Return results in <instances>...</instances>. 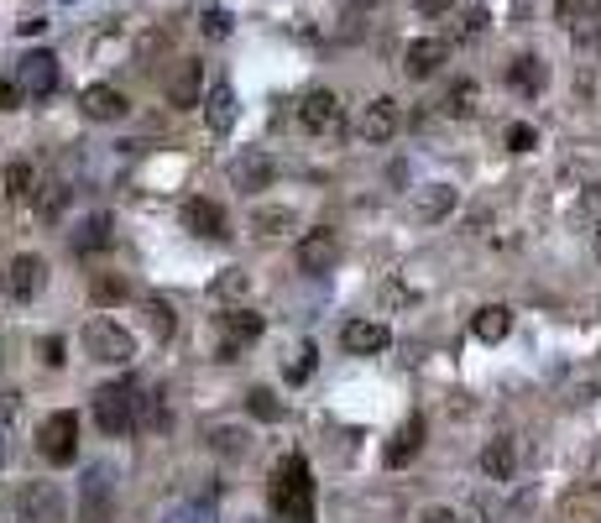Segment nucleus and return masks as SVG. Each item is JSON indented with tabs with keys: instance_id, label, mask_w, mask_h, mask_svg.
<instances>
[{
	"instance_id": "obj_1",
	"label": "nucleus",
	"mask_w": 601,
	"mask_h": 523,
	"mask_svg": "<svg viewBox=\"0 0 601 523\" xmlns=\"http://www.w3.org/2000/svg\"><path fill=\"white\" fill-rule=\"evenodd\" d=\"M136 408H142L136 382H105V388L95 393V419H100L105 435H131V429H136Z\"/></svg>"
},
{
	"instance_id": "obj_2",
	"label": "nucleus",
	"mask_w": 601,
	"mask_h": 523,
	"mask_svg": "<svg viewBox=\"0 0 601 523\" xmlns=\"http://www.w3.org/2000/svg\"><path fill=\"white\" fill-rule=\"evenodd\" d=\"M84 351L95 361H105V367H126L136 356V335L121 320H89L84 325Z\"/></svg>"
},
{
	"instance_id": "obj_3",
	"label": "nucleus",
	"mask_w": 601,
	"mask_h": 523,
	"mask_svg": "<svg viewBox=\"0 0 601 523\" xmlns=\"http://www.w3.org/2000/svg\"><path fill=\"white\" fill-rule=\"evenodd\" d=\"M272 508L283 518H304L309 513V471H304L298 456L272 471Z\"/></svg>"
},
{
	"instance_id": "obj_4",
	"label": "nucleus",
	"mask_w": 601,
	"mask_h": 523,
	"mask_svg": "<svg viewBox=\"0 0 601 523\" xmlns=\"http://www.w3.org/2000/svg\"><path fill=\"white\" fill-rule=\"evenodd\" d=\"M37 450L53 466H68V461H74V450H79V419L68 414V408L48 414V419H42V429H37Z\"/></svg>"
},
{
	"instance_id": "obj_5",
	"label": "nucleus",
	"mask_w": 601,
	"mask_h": 523,
	"mask_svg": "<svg viewBox=\"0 0 601 523\" xmlns=\"http://www.w3.org/2000/svg\"><path fill=\"white\" fill-rule=\"evenodd\" d=\"M63 508L58 482H27L16 492V523H63Z\"/></svg>"
},
{
	"instance_id": "obj_6",
	"label": "nucleus",
	"mask_w": 601,
	"mask_h": 523,
	"mask_svg": "<svg viewBox=\"0 0 601 523\" xmlns=\"http://www.w3.org/2000/svg\"><path fill=\"white\" fill-rule=\"evenodd\" d=\"M115 508V482H110V466H89L84 482H79V518L84 523H105Z\"/></svg>"
},
{
	"instance_id": "obj_7",
	"label": "nucleus",
	"mask_w": 601,
	"mask_h": 523,
	"mask_svg": "<svg viewBox=\"0 0 601 523\" xmlns=\"http://www.w3.org/2000/svg\"><path fill=\"white\" fill-rule=\"evenodd\" d=\"M272 178H277V163H272V152H262V147H241V157L230 163V184H236L241 194L272 189Z\"/></svg>"
},
{
	"instance_id": "obj_8",
	"label": "nucleus",
	"mask_w": 601,
	"mask_h": 523,
	"mask_svg": "<svg viewBox=\"0 0 601 523\" xmlns=\"http://www.w3.org/2000/svg\"><path fill=\"white\" fill-rule=\"evenodd\" d=\"M16 84L27 89L32 100H48L53 89H58V58H53V53H42V48L27 53V58L16 63Z\"/></svg>"
},
{
	"instance_id": "obj_9",
	"label": "nucleus",
	"mask_w": 601,
	"mask_h": 523,
	"mask_svg": "<svg viewBox=\"0 0 601 523\" xmlns=\"http://www.w3.org/2000/svg\"><path fill=\"white\" fill-rule=\"evenodd\" d=\"M455 204H460L455 184H424L419 194H413L408 215L419 220V225H439V220H450V210H455Z\"/></svg>"
},
{
	"instance_id": "obj_10",
	"label": "nucleus",
	"mask_w": 601,
	"mask_h": 523,
	"mask_svg": "<svg viewBox=\"0 0 601 523\" xmlns=\"http://www.w3.org/2000/svg\"><path fill=\"white\" fill-rule=\"evenodd\" d=\"M298 121H304V131L314 136H325L340 126V100H335V89H309L304 105H298Z\"/></svg>"
},
{
	"instance_id": "obj_11",
	"label": "nucleus",
	"mask_w": 601,
	"mask_h": 523,
	"mask_svg": "<svg viewBox=\"0 0 601 523\" xmlns=\"http://www.w3.org/2000/svg\"><path fill=\"white\" fill-rule=\"evenodd\" d=\"M340 346L351 351V356H377V351L392 346V330L382 320H351V325L340 330Z\"/></svg>"
},
{
	"instance_id": "obj_12",
	"label": "nucleus",
	"mask_w": 601,
	"mask_h": 523,
	"mask_svg": "<svg viewBox=\"0 0 601 523\" xmlns=\"http://www.w3.org/2000/svg\"><path fill=\"white\" fill-rule=\"evenodd\" d=\"M335 257H340V241H335V231H304V241H298V267L304 272H330L335 267Z\"/></svg>"
},
{
	"instance_id": "obj_13",
	"label": "nucleus",
	"mask_w": 601,
	"mask_h": 523,
	"mask_svg": "<svg viewBox=\"0 0 601 523\" xmlns=\"http://www.w3.org/2000/svg\"><path fill=\"white\" fill-rule=\"evenodd\" d=\"M199 84H204L199 58H183V63H173V74H168V84H163V95H168V105L189 110V105H199Z\"/></svg>"
},
{
	"instance_id": "obj_14",
	"label": "nucleus",
	"mask_w": 601,
	"mask_h": 523,
	"mask_svg": "<svg viewBox=\"0 0 601 523\" xmlns=\"http://www.w3.org/2000/svg\"><path fill=\"white\" fill-rule=\"evenodd\" d=\"M398 136V100H387V95H377L372 105L361 110V142H392Z\"/></svg>"
},
{
	"instance_id": "obj_15",
	"label": "nucleus",
	"mask_w": 601,
	"mask_h": 523,
	"mask_svg": "<svg viewBox=\"0 0 601 523\" xmlns=\"http://www.w3.org/2000/svg\"><path fill=\"white\" fill-rule=\"evenodd\" d=\"M445 58H450V42L445 37H413L408 53H403V68H408V79H429Z\"/></svg>"
},
{
	"instance_id": "obj_16",
	"label": "nucleus",
	"mask_w": 601,
	"mask_h": 523,
	"mask_svg": "<svg viewBox=\"0 0 601 523\" xmlns=\"http://www.w3.org/2000/svg\"><path fill=\"white\" fill-rule=\"evenodd\" d=\"M42 288H48V262H42L37 252H21L11 262V293H16L21 304H32Z\"/></svg>"
},
{
	"instance_id": "obj_17",
	"label": "nucleus",
	"mask_w": 601,
	"mask_h": 523,
	"mask_svg": "<svg viewBox=\"0 0 601 523\" xmlns=\"http://www.w3.org/2000/svg\"><path fill=\"white\" fill-rule=\"evenodd\" d=\"M79 110L89 121H121L126 116V95L115 84H89L84 95H79Z\"/></svg>"
},
{
	"instance_id": "obj_18",
	"label": "nucleus",
	"mask_w": 601,
	"mask_h": 523,
	"mask_svg": "<svg viewBox=\"0 0 601 523\" xmlns=\"http://www.w3.org/2000/svg\"><path fill=\"white\" fill-rule=\"evenodd\" d=\"M183 225H189L194 236H204V241L230 236V231H225V210H220L215 199H189V204H183Z\"/></svg>"
},
{
	"instance_id": "obj_19",
	"label": "nucleus",
	"mask_w": 601,
	"mask_h": 523,
	"mask_svg": "<svg viewBox=\"0 0 601 523\" xmlns=\"http://www.w3.org/2000/svg\"><path fill=\"white\" fill-rule=\"evenodd\" d=\"M419 450H424V419L413 414V419H403V429H398V435L387 440V450H382V461H387L392 471H398V466H408L413 456H419Z\"/></svg>"
},
{
	"instance_id": "obj_20",
	"label": "nucleus",
	"mask_w": 601,
	"mask_h": 523,
	"mask_svg": "<svg viewBox=\"0 0 601 523\" xmlns=\"http://www.w3.org/2000/svg\"><path fill=\"white\" fill-rule=\"evenodd\" d=\"M257 335H262V314L230 309V314H225V346H220V361H236V340H241V346H251Z\"/></svg>"
},
{
	"instance_id": "obj_21",
	"label": "nucleus",
	"mask_w": 601,
	"mask_h": 523,
	"mask_svg": "<svg viewBox=\"0 0 601 523\" xmlns=\"http://www.w3.org/2000/svg\"><path fill=\"white\" fill-rule=\"evenodd\" d=\"M204 121H210V131H220V136L236 126V89L210 84V95H204Z\"/></svg>"
},
{
	"instance_id": "obj_22",
	"label": "nucleus",
	"mask_w": 601,
	"mask_h": 523,
	"mask_svg": "<svg viewBox=\"0 0 601 523\" xmlns=\"http://www.w3.org/2000/svg\"><path fill=\"white\" fill-rule=\"evenodd\" d=\"M507 330H513V309H507V304H487V309H476V320H471V335H476V340L497 346V340H507Z\"/></svg>"
},
{
	"instance_id": "obj_23",
	"label": "nucleus",
	"mask_w": 601,
	"mask_h": 523,
	"mask_svg": "<svg viewBox=\"0 0 601 523\" xmlns=\"http://www.w3.org/2000/svg\"><path fill=\"white\" fill-rule=\"evenodd\" d=\"M507 84H513L518 95H539V89L549 84V68H544V58H534V53L513 58V68H507Z\"/></svg>"
},
{
	"instance_id": "obj_24",
	"label": "nucleus",
	"mask_w": 601,
	"mask_h": 523,
	"mask_svg": "<svg viewBox=\"0 0 601 523\" xmlns=\"http://www.w3.org/2000/svg\"><path fill=\"white\" fill-rule=\"evenodd\" d=\"M513 466H518V445L507 440V435L487 440V450H481V471H487L492 482H507V476H513Z\"/></svg>"
},
{
	"instance_id": "obj_25",
	"label": "nucleus",
	"mask_w": 601,
	"mask_h": 523,
	"mask_svg": "<svg viewBox=\"0 0 601 523\" xmlns=\"http://www.w3.org/2000/svg\"><path fill=\"white\" fill-rule=\"evenodd\" d=\"M210 450H215V456H246V450H251V435H246V429L241 424H215L210 429Z\"/></svg>"
},
{
	"instance_id": "obj_26",
	"label": "nucleus",
	"mask_w": 601,
	"mask_h": 523,
	"mask_svg": "<svg viewBox=\"0 0 601 523\" xmlns=\"http://www.w3.org/2000/svg\"><path fill=\"white\" fill-rule=\"evenodd\" d=\"M293 225H298V215L288 210V204H267V210L251 215V231L257 236H283V231H293Z\"/></svg>"
},
{
	"instance_id": "obj_27",
	"label": "nucleus",
	"mask_w": 601,
	"mask_h": 523,
	"mask_svg": "<svg viewBox=\"0 0 601 523\" xmlns=\"http://www.w3.org/2000/svg\"><path fill=\"white\" fill-rule=\"evenodd\" d=\"M246 288H251V272H246V267H225L220 278L210 283V293H215V299H225V304L246 299Z\"/></svg>"
},
{
	"instance_id": "obj_28",
	"label": "nucleus",
	"mask_w": 601,
	"mask_h": 523,
	"mask_svg": "<svg viewBox=\"0 0 601 523\" xmlns=\"http://www.w3.org/2000/svg\"><path fill=\"white\" fill-rule=\"evenodd\" d=\"M16 419H21V393L0 398V461H11V435H16Z\"/></svg>"
},
{
	"instance_id": "obj_29",
	"label": "nucleus",
	"mask_w": 601,
	"mask_h": 523,
	"mask_svg": "<svg viewBox=\"0 0 601 523\" xmlns=\"http://www.w3.org/2000/svg\"><path fill=\"white\" fill-rule=\"evenodd\" d=\"M126 293H131V283L121 278V272H100L95 278V304H121Z\"/></svg>"
},
{
	"instance_id": "obj_30",
	"label": "nucleus",
	"mask_w": 601,
	"mask_h": 523,
	"mask_svg": "<svg viewBox=\"0 0 601 523\" xmlns=\"http://www.w3.org/2000/svg\"><path fill=\"white\" fill-rule=\"evenodd\" d=\"M147 320H152V335H157V340H173V325H178V320H173V304H168V299H147Z\"/></svg>"
},
{
	"instance_id": "obj_31",
	"label": "nucleus",
	"mask_w": 601,
	"mask_h": 523,
	"mask_svg": "<svg viewBox=\"0 0 601 523\" xmlns=\"http://www.w3.org/2000/svg\"><path fill=\"white\" fill-rule=\"evenodd\" d=\"M575 42H596L601 37V0H586V11L581 16H575Z\"/></svg>"
},
{
	"instance_id": "obj_32",
	"label": "nucleus",
	"mask_w": 601,
	"mask_h": 523,
	"mask_svg": "<svg viewBox=\"0 0 601 523\" xmlns=\"http://www.w3.org/2000/svg\"><path fill=\"white\" fill-rule=\"evenodd\" d=\"M445 110H450V116H471V110H476V84L460 79L450 95H445Z\"/></svg>"
},
{
	"instance_id": "obj_33",
	"label": "nucleus",
	"mask_w": 601,
	"mask_h": 523,
	"mask_svg": "<svg viewBox=\"0 0 601 523\" xmlns=\"http://www.w3.org/2000/svg\"><path fill=\"white\" fill-rule=\"evenodd\" d=\"M105 241H110V220H105V215H95V220H89L84 231H79V241H74V246H79V252H100Z\"/></svg>"
},
{
	"instance_id": "obj_34",
	"label": "nucleus",
	"mask_w": 601,
	"mask_h": 523,
	"mask_svg": "<svg viewBox=\"0 0 601 523\" xmlns=\"http://www.w3.org/2000/svg\"><path fill=\"white\" fill-rule=\"evenodd\" d=\"M246 408H251L257 419H267V424H272V419H283V403H277L267 388H251V393H246Z\"/></svg>"
},
{
	"instance_id": "obj_35",
	"label": "nucleus",
	"mask_w": 601,
	"mask_h": 523,
	"mask_svg": "<svg viewBox=\"0 0 601 523\" xmlns=\"http://www.w3.org/2000/svg\"><path fill=\"white\" fill-rule=\"evenodd\" d=\"M32 184H37V178H32V163H11V168H6V194H11V199H27Z\"/></svg>"
},
{
	"instance_id": "obj_36",
	"label": "nucleus",
	"mask_w": 601,
	"mask_h": 523,
	"mask_svg": "<svg viewBox=\"0 0 601 523\" xmlns=\"http://www.w3.org/2000/svg\"><path fill=\"white\" fill-rule=\"evenodd\" d=\"M163 523H215V513L204 508V503H178V508H168Z\"/></svg>"
},
{
	"instance_id": "obj_37",
	"label": "nucleus",
	"mask_w": 601,
	"mask_h": 523,
	"mask_svg": "<svg viewBox=\"0 0 601 523\" xmlns=\"http://www.w3.org/2000/svg\"><path fill=\"white\" fill-rule=\"evenodd\" d=\"M534 142H539V136H534V126H523V121H518L513 131H507V147H513V152H528Z\"/></svg>"
},
{
	"instance_id": "obj_38",
	"label": "nucleus",
	"mask_w": 601,
	"mask_h": 523,
	"mask_svg": "<svg viewBox=\"0 0 601 523\" xmlns=\"http://www.w3.org/2000/svg\"><path fill=\"white\" fill-rule=\"evenodd\" d=\"M481 27H487V11H481V6H466V16H460V37H476Z\"/></svg>"
},
{
	"instance_id": "obj_39",
	"label": "nucleus",
	"mask_w": 601,
	"mask_h": 523,
	"mask_svg": "<svg viewBox=\"0 0 601 523\" xmlns=\"http://www.w3.org/2000/svg\"><path fill=\"white\" fill-rule=\"evenodd\" d=\"M21 95H27V89H21L16 79H0V110H16V105H21Z\"/></svg>"
},
{
	"instance_id": "obj_40",
	"label": "nucleus",
	"mask_w": 601,
	"mask_h": 523,
	"mask_svg": "<svg viewBox=\"0 0 601 523\" xmlns=\"http://www.w3.org/2000/svg\"><path fill=\"white\" fill-rule=\"evenodd\" d=\"M586 11V0H554V16L565 21V27H575V16Z\"/></svg>"
},
{
	"instance_id": "obj_41",
	"label": "nucleus",
	"mask_w": 601,
	"mask_h": 523,
	"mask_svg": "<svg viewBox=\"0 0 601 523\" xmlns=\"http://www.w3.org/2000/svg\"><path fill=\"white\" fill-rule=\"evenodd\" d=\"M424 523H466L455 508H445V503H434V508H424Z\"/></svg>"
},
{
	"instance_id": "obj_42",
	"label": "nucleus",
	"mask_w": 601,
	"mask_h": 523,
	"mask_svg": "<svg viewBox=\"0 0 601 523\" xmlns=\"http://www.w3.org/2000/svg\"><path fill=\"white\" fill-rule=\"evenodd\" d=\"M314 372V346H304V351H298V361H293V382H304Z\"/></svg>"
},
{
	"instance_id": "obj_43",
	"label": "nucleus",
	"mask_w": 601,
	"mask_h": 523,
	"mask_svg": "<svg viewBox=\"0 0 601 523\" xmlns=\"http://www.w3.org/2000/svg\"><path fill=\"white\" fill-rule=\"evenodd\" d=\"M204 32H210V37H225V32H230V16H225V11H210V16H204Z\"/></svg>"
},
{
	"instance_id": "obj_44",
	"label": "nucleus",
	"mask_w": 601,
	"mask_h": 523,
	"mask_svg": "<svg viewBox=\"0 0 601 523\" xmlns=\"http://www.w3.org/2000/svg\"><path fill=\"white\" fill-rule=\"evenodd\" d=\"M450 6H455V0H419L424 16H439V11H450Z\"/></svg>"
},
{
	"instance_id": "obj_45",
	"label": "nucleus",
	"mask_w": 601,
	"mask_h": 523,
	"mask_svg": "<svg viewBox=\"0 0 601 523\" xmlns=\"http://www.w3.org/2000/svg\"><path fill=\"white\" fill-rule=\"evenodd\" d=\"M16 27H21V37H32V32L48 27V21H42V16H27V21H16Z\"/></svg>"
},
{
	"instance_id": "obj_46",
	"label": "nucleus",
	"mask_w": 601,
	"mask_h": 523,
	"mask_svg": "<svg viewBox=\"0 0 601 523\" xmlns=\"http://www.w3.org/2000/svg\"><path fill=\"white\" fill-rule=\"evenodd\" d=\"M591 487H596V492H601V445H596V450H591Z\"/></svg>"
},
{
	"instance_id": "obj_47",
	"label": "nucleus",
	"mask_w": 601,
	"mask_h": 523,
	"mask_svg": "<svg viewBox=\"0 0 601 523\" xmlns=\"http://www.w3.org/2000/svg\"><path fill=\"white\" fill-rule=\"evenodd\" d=\"M351 6H356V11H366V6H377V0H351Z\"/></svg>"
},
{
	"instance_id": "obj_48",
	"label": "nucleus",
	"mask_w": 601,
	"mask_h": 523,
	"mask_svg": "<svg viewBox=\"0 0 601 523\" xmlns=\"http://www.w3.org/2000/svg\"><path fill=\"white\" fill-rule=\"evenodd\" d=\"M591 246H596V257H601V225H596V241H591Z\"/></svg>"
},
{
	"instance_id": "obj_49",
	"label": "nucleus",
	"mask_w": 601,
	"mask_h": 523,
	"mask_svg": "<svg viewBox=\"0 0 601 523\" xmlns=\"http://www.w3.org/2000/svg\"><path fill=\"white\" fill-rule=\"evenodd\" d=\"M241 523H262V518H241Z\"/></svg>"
}]
</instances>
